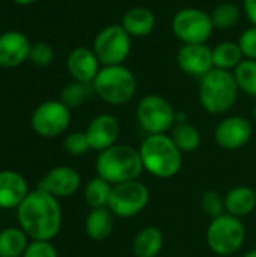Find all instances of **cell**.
Wrapping results in <instances>:
<instances>
[{
    "mask_svg": "<svg viewBox=\"0 0 256 257\" xmlns=\"http://www.w3.org/2000/svg\"><path fill=\"white\" fill-rule=\"evenodd\" d=\"M237 42L244 59L256 60V26H250L243 30Z\"/></svg>",
    "mask_w": 256,
    "mask_h": 257,
    "instance_id": "cell-33",
    "label": "cell"
},
{
    "mask_svg": "<svg viewBox=\"0 0 256 257\" xmlns=\"http://www.w3.org/2000/svg\"><path fill=\"white\" fill-rule=\"evenodd\" d=\"M133 38L121 24H110L101 29L92 42V50L103 66L124 65L131 53Z\"/></svg>",
    "mask_w": 256,
    "mask_h": 257,
    "instance_id": "cell-9",
    "label": "cell"
},
{
    "mask_svg": "<svg viewBox=\"0 0 256 257\" xmlns=\"http://www.w3.org/2000/svg\"><path fill=\"white\" fill-rule=\"evenodd\" d=\"M121 26L131 38L140 39L149 36L154 32L157 26V17L151 8L133 6L122 15Z\"/></svg>",
    "mask_w": 256,
    "mask_h": 257,
    "instance_id": "cell-19",
    "label": "cell"
},
{
    "mask_svg": "<svg viewBox=\"0 0 256 257\" xmlns=\"http://www.w3.org/2000/svg\"><path fill=\"white\" fill-rule=\"evenodd\" d=\"M29 60L39 68H47L54 60V50L48 42H44V41L33 42L30 48Z\"/></svg>",
    "mask_w": 256,
    "mask_h": 257,
    "instance_id": "cell-31",
    "label": "cell"
},
{
    "mask_svg": "<svg viewBox=\"0 0 256 257\" xmlns=\"http://www.w3.org/2000/svg\"><path fill=\"white\" fill-rule=\"evenodd\" d=\"M17 220L30 241H53L62 229L59 199L36 188L17 208Z\"/></svg>",
    "mask_w": 256,
    "mask_h": 257,
    "instance_id": "cell-1",
    "label": "cell"
},
{
    "mask_svg": "<svg viewBox=\"0 0 256 257\" xmlns=\"http://www.w3.org/2000/svg\"><path fill=\"white\" fill-rule=\"evenodd\" d=\"M101 66L94 50L88 47H75L66 57V69L74 81L92 84Z\"/></svg>",
    "mask_w": 256,
    "mask_h": 257,
    "instance_id": "cell-17",
    "label": "cell"
},
{
    "mask_svg": "<svg viewBox=\"0 0 256 257\" xmlns=\"http://www.w3.org/2000/svg\"><path fill=\"white\" fill-rule=\"evenodd\" d=\"M113 214L109 208H95L91 209L84 220L86 235L92 241H104L113 232Z\"/></svg>",
    "mask_w": 256,
    "mask_h": 257,
    "instance_id": "cell-21",
    "label": "cell"
},
{
    "mask_svg": "<svg viewBox=\"0 0 256 257\" xmlns=\"http://www.w3.org/2000/svg\"><path fill=\"white\" fill-rule=\"evenodd\" d=\"M164 245L163 233L158 227L148 226L137 232L133 239V253L136 257H157Z\"/></svg>",
    "mask_w": 256,
    "mask_h": 257,
    "instance_id": "cell-22",
    "label": "cell"
},
{
    "mask_svg": "<svg viewBox=\"0 0 256 257\" xmlns=\"http://www.w3.org/2000/svg\"><path fill=\"white\" fill-rule=\"evenodd\" d=\"M177 65L184 74L201 80L214 69L213 48L208 44H183L177 53Z\"/></svg>",
    "mask_w": 256,
    "mask_h": 257,
    "instance_id": "cell-13",
    "label": "cell"
},
{
    "mask_svg": "<svg viewBox=\"0 0 256 257\" xmlns=\"http://www.w3.org/2000/svg\"><path fill=\"white\" fill-rule=\"evenodd\" d=\"M149 203V190L139 179L112 187L107 208L115 217L131 218L139 215Z\"/></svg>",
    "mask_w": 256,
    "mask_h": 257,
    "instance_id": "cell-10",
    "label": "cell"
},
{
    "mask_svg": "<svg viewBox=\"0 0 256 257\" xmlns=\"http://www.w3.org/2000/svg\"><path fill=\"white\" fill-rule=\"evenodd\" d=\"M208 248L220 257H228L238 253L246 241V227L241 218L229 214L213 218L205 233Z\"/></svg>",
    "mask_w": 256,
    "mask_h": 257,
    "instance_id": "cell-6",
    "label": "cell"
},
{
    "mask_svg": "<svg viewBox=\"0 0 256 257\" xmlns=\"http://www.w3.org/2000/svg\"><path fill=\"white\" fill-rule=\"evenodd\" d=\"M71 123V108L60 99L41 102L30 116V126L39 137L54 139L62 136Z\"/></svg>",
    "mask_w": 256,
    "mask_h": 257,
    "instance_id": "cell-11",
    "label": "cell"
},
{
    "mask_svg": "<svg viewBox=\"0 0 256 257\" xmlns=\"http://www.w3.org/2000/svg\"><path fill=\"white\" fill-rule=\"evenodd\" d=\"M94 92V87L92 84L89 83H80V81H71L68 83L63 89H62V93H60V101L69 107V108H77L80 105H83L91 93Z\"/></svg>",
    "mask_w": 256,
    "mask_h": 257,
    "instance_id": "cell-29",
    "label": "cell"
},
{
    "mask_svg": "<svg viewBox=\"0 0 256 257\" xmlns=\"http://www.w3.org/2000/svg\"><path fill=\"white\" fill-rule=\"evenodd\" d=\"M170 139L183 154L195 152L201 146V140H202L199 130L189 122L175 123L174 128L170 130Z\"/></svg>",
    "mask_w": 256,
    "mask_h": 257,
    "instance_id": "cell-25",
    "label": "cell"
},
{
    "mask_svg": "<svg viewBox=\"0 0 256 257\" xmlns=\"http://www.w3.org/2000/svg\"><path fill=\"white\" fill-rule=\"evenodd\" d=\"M32 42L20 30H6L0 33V68L12 69L29 60Z\"/></svg>",
    "mask_w": 256,
    "mask_h": 257,
    "instance_id": "cell-16",
    "label": "cell"
},
{
    "mask_svg": "<svg viewBox=\"0 0 256 257\" xmlns=\"http://www.w3.org/2000/svg\"><path fill=\"white\" fill-rule=\"evenodd\" d=\"M243 257H256V248L255 250H250V251H247L246 254Z\"/></svg>",
    "mask_w": 256,
    "mask_h": 257,
    "instance_id": "cell-37",
    "label": "cell"
},
{
    "mask_svg": "<svg viewBox=\"0 0 256 257\" xmlns=\"http://www.w3.org/2000/svg\"><path fill=\"white\" fill-rule=\"evenodd\" d=\"M256 208V191L247 185H237L225 196L226 214L243 218L252 214Z\"/></svg>",
    "mask_w": 256,
    "mask_h": 257,
    "instance_id": "cell-20",
    "label": "cell"
},
{
    "mask_svg": "<svg viewBox=\"0 0 256 257\" xmlns=\"http://www.w3.org/2000/svg\"><path fill=\"white\" fill-rule=\"evenodd\" d=\"M252 134L253 126L246 117L228 116L217 123L214 140L225 151H238L250 142Z\"/></svg>",
    "mask_w": 256,
    "mask_h": 257,
    "instance_id": "cell-12",
    "label": "cell"
},
{
    "mask_svg": "<svg viewBox=\"0 0 256 257\" xmlns=\"http://www.w3.org/2000/svg\"><path fill=\"white\" fill-rule=\"evenodd\" d=\"M84 133L88 136L91 149L101 152L116 145L121 134V123L113 114L101 113L91 119Z\"/></svg>",
    "mask_w": 256,
    "mask_h": 257,
    "instance_id": "cell-15",
    "label": "cell"
},
{
    "mask_svg": "<svg viewBox=\"0 0 256 257\" xmlns=\"http://www.w3.org/2000/svg\"><path fill=\"white\" fill-rule=\"evenodd\" d=\"M139 154L143 169L158 179H170L183 167V152L167 134L146 136L139 148Z\"/></svg>",
    "mask_w": 256,
    "mask_h": 257,
    "instance_id": "cell-2",
    "label": "cell"
},
{
    "mask_svg": "<svg viewBox=\"0 0 256 257\" xmlns=\"http://www.w3.org/2000/svg\"><path fill=\"white\" fill-rule=\"evenodd\" d=\"M238 90L247 96L256 98V60L244 59L234 71Z\"/></svg>",
    "mask_w": 256,
    "mask_h": 257,
    "instance_id": "cell-28",
    "label": "cell"
},
{
    "mask_svg": "<svg viewBox=\"0 0 256 257\" xmlns=\"http://www.w3.org/2000/svg\"><path fill=\"white\" fill-rule=\"evenodd\" d=\"M94 92L110 105L128 104L137 92V78L125 65L101 66L92 81Z\"/></svg>",
    "mask_w": 256,
    "mask_h": 257,
    "instance_id": "cell-5",
    "label": "cell"
},
{
    "mask_svg": "<svg viewBox=\"0 0 256 257\" xmlns=\"http://www.w3.org/2000/svg\"><path fill=\"white\" fill-rule=\"evenodd\" d=\"M112 187L113 185L109 184L107 181H104L103 178L95 176L84 187V193H83L84 202L91 206V209H95V208H107Z\"/></svg>",
    "mask_w": 256,
    "mask_h": 257,
    "instance_id": "cell-26",
    "label": "cell"
},
{
    "mask_svg": "<svg viewBox=\"0 0 256 257\" xmlns=\"http://www.w3.org/2000/svg\"><path fill=\"white\" fill-rule=\"evenodd\" d=\"M81 185L80 173L69 166H57L51 169L38 184V188L56 199H65L78 191Z\"/></svg>",
    "mask_w": 256,
    "mask_h": 257,
    "instance_id": "cell-14",
    "label": "cell"
},
{
    "mask_svg": "<svg viewBox=\"0 0 256 257\" xmlns=\"http://www.w3.org/2000/svg\"><path fill=\"white\" fill-rule=\"evenodd\" d=\"M23 257H59L51 241H30Z\"/></svg>",
    "mask_w": 256,
    "mask_h": 257,
    "instance_id": "cell-34",
    "label": "cell"
},
{
    "mask_svg": "<svg viewBox=\"0 0 256 257\" xmlns=\"http://www.w3.org/2000/svg\"><path fill=\"white\" fill-rule=\"evenodd\" d=\"M253 117H255V120H256V104H255V108H253Z\"/></svg>",
    "mask_w": 256,
    "mask_h": 257,
    "instance_id": "cell-38",
    "label": "cell"
},
{
    "mask_svg": "<svg viewBox=\"0 0 256 257\" xmlns=\"http://www.w3.org/2000/svg\"><path fill=\"white\" fill-rule=\"evenodd\" d=\"M12 2L17 3V5H20V6H30L35 2H38V0H12Z\"/></svg>",
    "mask_w": 256,
    "mask_h": 257,
    "instance_id": "cell-36",
    "label": "cell"
},
{
    "mask_svg": "<svg viewBox=\"0 0 256 257\" xmlns=\"http://www.w3.org/2000/svg\"><path fill=\"white\" fill-rule=\"evenodd\" d=\"M201 208L211 218L223 215L226 212V209H225V197L220 193L214 191V190H208L201 197Z\"/></svg>",
    "mask_w": 256,
    "mask_h": 257,
    "instance_id": "cell-30",
    "label": "cell"
},
{
    "mask_svg": "<svg viewBox=\"0 0 256 257\" xmlns=\"http://www.w3.org/2000/svg\"><path fill=\"white\" fill-rule=\"evenodd\" d=\"M244 60L238 42L223 41L213 48V63L214 68L232 72Z\"/></svg>",
    "mask_w": 256,
    "mask_h": 257,
    "instance_id": "cell-24",
    "label": "cell"
},
{
    "mask_svg": "<svg viewBox=\"0 0 256 257\" xmlns=\"http://www.w3.org/2000/svg\"><path fill=\"white\" fill-rule=\"evenodd\" d=\"M170 27L181 44H207L216 29L211 14L199 8L180 9L174 15Z\"/></svg>",
    "mask_w": 256,
    "mask_h": 257,
    "instance_id": "cell-8",
    "label": "cell"
},
{
    "mask_svg": "<svg viewBox=\"0 0 256 257\" xmlns=\"http://www.w3.org/2000/svg\"><path fill=\"white\" fill-rule=\"evenodd\" d=\"M243 14L252 26H256V0H243Z\"/></svg>",
    "mask_w": 256,
    "mask_h": 257,
    "instance_id": "cell-35",
    "label": "cell"
},
{
    "mask_svg": "<svg viewBox=\"0 0 256 257\" xmlns=\"http://www.w3.org/2000/svg\"><path fill=\"white\" fill-rule=\"evenodd\" d=\"M238 92L234 74L217 68L201 78L198 90L202 108L213 116L228 113L235 105Z\"/></svg>",
    "mask_w": 256,
    "mask_h": 257,
    "instance_id": "cell-4",
    "label": "cell"
},
{
    "mask_svg": "<svg viewBox=\"0 0 256 257\" xmlns=\"http://www.w3.org/2000/svg\"><path fill=\"white\" fill-rule=\"evenodd\" d=\"M211 20H213V24L216 29L229 30L240 23L241 8L237 6L235 3H231V2L219 3L211 12Z\"/></svg>",
    "mask_w": 256,
    "mask_h": 257,
    "instance_id": "cell-27",
    "label": "cell"
},
{
    "mask_svg": "<svg viewBox=\"0 0 256 257\" xmlns=\"http://www.w3.org/2000/svg\"><path fill=\"white\" fill-rule=\"evenodd\" d=\"M175 108L172 104L161 95L149 93L143 96L137 107H136V117L140 125V128L151 134H167L174 125L175 120Z\"/></svg>",
    "mask_w": 256,
    "mask_h": 257,
    "instance_id": "cell-7",
    "label": "cell"
},
{
    "mask_svg": "<svg viewBox=\"0 0 256 257\" xmlns=\"http://www.w3.org/2000/svg\"><path fill=\"white\" fill-rule=\"evenodd\" d=\"M97 176L112 185L139 179L145 170L139 149L130 145H113L112 148L98 152L95 163Z\"/></svg>",
    "mask_w": 256,
    "mask_h": 257,
    "instance_id": "cell-3",
    "label": "cell"
},
{
    "mask_svg": "<svg viewBox=\"0 0 256 257\" xmlns=\"http://www.w3.org/2000/svg\"><path fill=\"white\" fill-rule=\"evenodd\" d=\"M63 149L72 157H80V155H84L86 152H89L91 145H89L86 133L84 131L69 133L63 139Z\"/></svg>",
    "mask_w": 256,
    "mask_h": 257,
    "instance_id": "cell-32",
    "label": "cell"
},
{
    "mask_svg": "<svg viewBox=\"0 0 256 257\" xmlns=\"http://www.w3.org/2000/svg\"><path fill=\"white\" fill-rule=\"evenodd\" d=\"M24 176L15 170H0V209H17L29 194Z\"/></svg>",
    "mask_w": 256,
    "mask_h": 257,
    "instance_id": "cell-18",
    "label": "cell"
},
{
    "mask_svg": "<svg viewBox=\"0 0 256 257\" xmlns=\"http://www.w3.org/2000/svg\"><path fill=\"white\" fill-rule=\"evenodd\" d=\"M30 239L21 227L0 230V257H23Z\"/></svg>",
    "mask_w": 256,
    "mask_h": 257,
    "instance_id": "cell-23",
    "label": "cell"
}]
</instances>
